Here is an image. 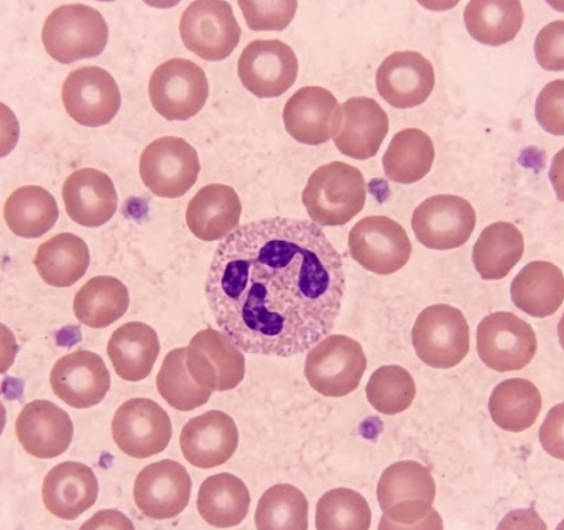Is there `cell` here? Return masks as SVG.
<instances>
[{
	"instance_id": "cell-1",
	"label": "cell",
	"mask_w": 564,
	"mask_h": 530,
	"mask_svg": "<svg viewBox=\"0 0 564 530\" xmlns=\"http://www.w3.org/2000/svg\"><path fill=\"white\" fill-rule=\"evenodd\" d=\"M344 261L307 220L274 217L238 227L215 252L206 296L223 333L252 355H301L340 314Z\"/></svg>"
},
{
	"instance_id": "cell-2",
	"label": "cell",
	"mask_w": 564,
	"mask_h": 530,
	"mask_svg": "<svg viewBox=\"0 0 564 530\" xmlns=\"http://www.w3.org/2000/svg\"><path fill=\"white\" fill-rule=\"evenodd\" d=\"M378 501L383 515L381 526L392 528H425L433 517L436 483L426 467L416 461H400L380 476Z\"/></svg>"
},
{
	"instance_id": "cell-3",
	"label": "cell",
	"mask_w": 564,
	"mask_h": 530,
	"mask_svg": "<svg viewBox=\"0 0 564 530\" xmlns=\"http://www.w3.org/2000/svg\"><path fill=\"white\" fill-rule=\"evenodd\" d=\"M367 195L362 172L344 162H333L310 176L302 201L315 224L344 227L362 212Z\"/></svg>"
},
{
	"instance_id": "cell-4",
	"label": "cell",
	"mask_w": 564,
	"mask_h": 530,
	"mask_svg": "<svg viewBox=\"0 0 564 530\" xmlns=\"http://www.w3.org/2000/svg\"><path fill=\"white\" fill-rule=\"evenodd\" d=\"M104 15L84 4L55 9L44 22L42 42L48 55L61 64L101 55L108 43Z\"/></svg>"
},
{
	"instance_id": "cell-5",
	"label": "cell",
	"mask_w": 564,
	"mask_h": 530,
	"mask_svg": "<svg viewBox=\"0 0 564 530\" xmlns=\"http://www.w3.org/2000/svg\"><path fill=\"white\" fill-rule=\"evenodd\" d=\"M419 358L441 369L459 365L469 351V327L460 309L449 305L429 306L412 331Z\"/></svg>"
},
{
	"instance_id": "cell-6",
	"label": "cell",
	"mask_w": 564,
	"mask_h": 530,
	"mask_svg": "<svg viewBox=\"0 0 564 530\" xmlns=\"http://www.w3.org/2000/svg\"><path fill=\"white\" fill-rule=\"evenodd\" d=\"M155 112L169 121H187L198 114L209 98L206 73L186 58H172L158 66L149 82Z\"/></svg>"
},
{
	"instance_id": "cell-7",
	"label": "cell",
	"mask_w": 564,
	"mask_h": 530,
	"mask_svg": "<svg viewBox=\"0 0 564 530\" xmlns=\"http://www.w3.org/2000/svg\"><path fill=\"white\" fill-rule=\"evenodd\" d=\"M367 366L362 345L345 335H329L308 352L305 377L315 391L344 397L358 388Z\"/></svg>"
},
{
	"instance_id": "cell-8",
	"label": "cell",
	"mask_w": 564,
	"mask_h": 530,
	"mask_svg": "<svg viewBox=\"0 0 564 530\" xmlns=\"http://www.w3.org/2000/svg\"><path fill=\"white\" fill-rule=\"evenodd\" d=\"M178 31L186 48L209 62L227 59L241 37L232 7L224 0L193 2L183 13Z\"/></svg>"
},
{
	"instance_id": "cell-9",
	"label": "cell",
	"mask_w": 564,
	"mask_h": 530,
	"mask_svg": "<svg viewBox=\"0 0 564 530\" xmlns=\"http://www.w3.org/2000/svg\"><path fill=\"white\" fill-rule=\"evenodd\" d=\"M200 164L196 150L185 140L162 137L142 153L140 174L144 186L155 196L178 198L196 184Z\"/></svg>"
},
{
	"instance_id": "cell-10",
	"label": "cell",
	"mask_w": 564,
	"mask_h": 530,
	"mask_svg": "<svg viewBox=\"0 0 564 530\" xmlns=\"http://www.w3.org/2000/svg\"><path fill=\"white\" fill-rule=\"evenodd\" d=\"M352 258L376 275L387 276L401 270L412 255L405 230L386 216H370L358 222L349 233Z\"/></svg>"
},
{
	"instance_id": "cell-11",
	"label": "cell",
	"mask_w": 564,
	"mask_h": 530,
	"mask_svg": "<svg viewBox=\"0 0 564 530\" xmlns=\"http://www.w3.org/2000/svg\"><path fill=\"white\" fill-rule=\"evenodd\" d=\"M300 63L281 40H256L242 51L238 75L248 92L260 99L279 98L295 85Z\"/></svg>"
},
{
	"instance_id": "cell-12",
	"label": "cell",
	"mask_w": 564,
	"mask_h": 530,
	"mask_svg": "<svg viewBox=\"0 0 564 530\" xmlns=\"http://www.w3.org/2000/svg\"><path fill=\"white\" fill-rule=\"evenodd\" d=\"M477 225V213L465 198L435 195L414 211L412 227L421 244L434 251L462 247Z\"/></svg>"
},
{
	"instance_id": "cell-13",
	"label": "cell",
	"mask_w": 564,
	"mask_h": 530,
	"mask_svg": "<svg viewBox=\"0 0 564 530\" xmlns=\"http://www.w3.org/2000/svg\"><path fill=\"white\" fill-rule=\"evenodd\" d=\"M62 100L67 115L88 128L110 123L122 103L117 80L99 66L70 73L63 84Z\"/></svg>"
},
{
	"instance_id": "cell-14",
	"label": "cell",
	"mask_w": 564,
	"mask_h": 530,
	"mask_svg": "<svg viewBox=\"0 0 564 530\" xmlns=\"http://www.w3.org/2000/svg\"><path fill=\"white\" fill-rule=\"evenodd\" d=\"M477 344L485 365L501 373L523 369L538 350L533 328L509 312H496L485 318L478 328Z\"/></svg>"
},
{
	"instance_id": "cell-15",
	"label": "cell",
	"mask_w": 564,
	"mask_h": 530,
	"mask_svg": "<svg viewBox=\"0 0 564 530\" xmlns=\"http://www.w3.org/2000/svg\"><path fill=\"white\" fill-rule=\"evenodd\" d=\"M112 438L126 455L148 459L164 452L173 434L169 413L150 399H131L117 411Z\"/></svg>"
},
{
	"instance_id": "cell-16",
	"label": "cell",
	"mask_w": 564,
	"mask_h": 530,
	"mask_svg": "<svg viewBox=\"0 0 564 530\" xmlns=\"http://www.w3.org/2000/svg\"><path fill=\"white\" fill-rule=\"evenodd\" d=\"M186 364L194 382L213 393L232 390L245 378L242 352L227 335L213 328L200 330L193 338Z\"/></svg>"
},
{
	"instance_id": "cell-17",
	"label": "cell",
	"mask_w": 564,
	"mask_h": 530,
	"mask_svg": "<svg viewBox=\"0 0 564 530\" xmlns=\"http://www.w3.org/2000/svg\"><path fill=\"white\" fill-rule=\"evenodd\" d=\"M192 487V478L183 465L163 460L139 474L133 485V499L145 517L169 520L186 510Z\"/></svg>"
},
{
	"instance_id": "cell-18",
	"label": "cell",
	"mask_w": 564,
	"mask_h": 530,
	"mask_svg": "<svg viewBox=\"0 0 564 530\" xmlns=\"http://www.w3.org/2000/svg\"><path fill=\"white\" fill-rule=\"evenodd\" d=\"M379 96L398 109H411L432 96L434 65L416 52H397L382 60L376 76Z\"/></svg>"
},
{
	"instance_id": "cell-19",
	"label": "cell",
	"mask_w": 564,
	"mask_h": 530,
	"mask_svg": "<svg viewBox=\"0 0 564 530\" xmlns=\"http://www.w3.org/2000/svg\"><path fill=\"white\" fill-rule=\"evenodd\" d=\"M283 121L293 140L318 146L337 134L341 123V106L324 87H303L286 101Z\"/></svg>"
},
{
	"instance_id": "cell-20",
	"label": "cell",
	"mask_w": 564,
	"mask_h": 530,
	"mask_svg": "<svg viewBox=\"0 0 564 530\" xmlns=\"http://www.w3.org/2000/svg\"><path fill=\"white\" fill-rule=\"evenodd\" d=\"M54 394L67 406L88 409L99 405L110 388V374L97 353L80 350L58 360L51 373Z\"/></svg>"
},
{
	"instance_id": "cell-21",
	"label": "cell",
	"mask_w": 564,
	"mask_h": 530,
	"mask_svg": "<svg viewBox=\"0 0 564 530\" xmlns=\"http://www.w3.org/2000/svg\"><path fill=\"white\" fill-rule=\"evenodd\" d=\"M239 432L234 418L219 410L194 417L180 435V448L192 466L212 470L225 465L236 453Z\"/></svg>"
},
{
	"instance_id": "cell-22",
	"label": "cell",
	"mask_w": 564,
	"mask_h": 530,
	"mask_svg": "<svg viewBox=\"0 0 564 530\" xmlns=\"http://www.w3.org/2000/svg\"><path fill=\"white\" fill-rule=\"evenodd\" d=\"M20 445L36 459H54L70 448L74 424L69 413L47 400L25 406L17 418Z\"/></svg>"
},
{
	"instance_id": "cell-23",
	"label": "cell",
	"mask_w": 564,
	"mask_h": 530,
	"mask_svg": "<svg viewBox=\"0 0 564 530\" xmlns=\"http://www.w3.org/2000/svg\"><path fill=\"white\" fill-rule=\"evenodd\" d=\"M389 131V115L376 100L350 98L341 106V123L333 141L345 156L368 161L376 156Z\"/></svg>"
},
{
	"instance_id": "cell-24",
	"label": "cell",
	"mask_w": 564,
	"mask_h": 530,
	"mask_svg": "<svg viewBox=\"0 0 564 530\" xmlns=\"http://www.w3.org/2000/svg\"><path fill=\"white\" fill-rule=\"evenodd\" d=\"M63 201L73 222L96 229L115 217L119 197L115 183L106 173L96 168H82L65 180Z\"/></svg>"
},
{
	"instance_id": "cell-25",
	"label": "cell",
	"mask_w": 564,
	"mask_h": 530,
	"mask_svg": "<svg viewBox=\"0 0 564 530\" xmlns=\"http://www.w3.org/2000/svg\"><path fill=\"white\" fill-rule=\"evenodd\" d=\"M99 483L95 472L79 462L55 466L42 485L46 509L62 520H76L96 504Z\"/></svg>"
},
{
	"instance_id": "cell-26",
	"label": "cell",
	"mask_w": 564,
	"mask_h": 530,
	"mask_svg": "<svg viewBox=\"0 0 564 530\" xmlns=\"http://www.w3.org/2000/svg\"><path fill=\"white\" fill-rule=\"evenodd\" d=\"M241 212L240 198L232 187L209 185L193 197L186 220L197 239L212 242L231 234L239 227Z\"/></svg>"
},
{
	"instance_id": "cell-27",
	"label": "cell",
	"mask_w": 564,
	"mask_h": 530,
	"mask_svg": "<svg viewBox=\"0 0 564 530\" xmlns=\"http://www.w3.org/2000/svg\"><path fill=\"white\" fill-rule=\"evenodd\" d=\"M107 352L119 377L139 383L149 377L161 352L155 330L143 322H129L112 333Z\"/></svg>"
},
{
	"instance_id": "cell-28",
	"label": "cell",
	"mask_w": 564,
	"mask_h": 530,
	"mask_svg": "<svg viewBox=\"0 0 564 530\" xmlns=\"http://www.w3.org/2000/svg\"><path fill=\"white\" fill-rule=\"evenodd\" d=\"M511 299L527 314L544 319L555 314L564 300V277L555 264L534 261L512 280Z\"/></svg>"
},
{
	"instance_id": "cell-29",
	"label": "cell",
	"mask_w": 564,
	"mask_h": 530,
	"mask_svg": "<svg viewBox=\"0 0 564 530\" xmlns=\"http://www.w3.org/2000/svg\"><path fill=\"white\" fill-rule=\"evenodd\" d=\"M196 505L202 519L210 526L232 528L250 511L251 495L239 477L220 473L202 483Z\"/></svg>"
},
{
	"instance_id": "cell-30",
	"label": "cell",
	"mask_w": 564,
	"mask_h": 530,
	"mask_svg": "<svg viewBox=\"0 0 564 530\" xmlns=\"http://www.w3.org/2000/svg\"><path fill=\"white\" fill-rule=\"evenodd\" d=\"M464 21L474 40L500 47L521 32L524 10L518 0H471L465 8Z\"/></svg>"
},
{
	"instance_id": "cell-31",
	"label": "cell",
	"mask_w": 564,
	"mask_h": 530,
	"mask_svg": "<svg viewBox=\"0 0 564 530\" xmlns=\"http://www.w3.org/2000/svg\"><path fill=\"white\" fill-rule=\"evenodd\" d=\"M89 262L86 242L73 233H61L44 242L34 258L40 277L54 287L76 284L86 274Z\"/></svg>"
},
{
	"instance_id": "cell-32",
	"label": "cell",
	"mask_w": 564,
	"mask_h": 530,
	"mask_svg": "<svg viewBox=\"0 0 564 530\" xmlns=\"http://www.w3.org/2000/svg\"><path fill=\"white\" fill-rule=\"evenodd\" d=\"M435 156L431 136L420 129H403L392 139L383 154L382 167L391 181L412 185L431 173Z\"/></svg>"
},
{
	"instance_id": "cell-33",
	"label": "cell",
	"mask_w": 564,
	"mask_h": 530,
	"mask_svg": "<svg viewBox=\"0 0 564 530\" xmlns=\"http://www.w3.org/2000/svg\"><path fill=\"white\" fill-rule=\"evenodd\" d=\"M525 241L521 231L511 223H495L485 229L474 245L473 263L485 280L507 277L522 260Z\"/></svg>"
},
{
	"instance_id": "cell-34",
	"label": "cell",
	"mask_w": 564,
	"mask_h": 530,
	"mask_svg": "<svg viewBox=\"0 0 564 530\" xmlns=\"http://www.w3.org/2000/svg\"><path fill=\"white\" fill-rule=\"evenodd\" d=\"M59 216L55 197L40 186H24L13 191L4 207L10 231L20 238L37 239L48 233Z\"/></svg>"
},
{
	"instance_id": "cell-35",
	"label": "cell",
	"mask_w": 564,
	"mask_h": 530,
	"mask_svg": "<svg viewBox=\"0 0 564 530\" xmlns=\"http://www.w3.org/2000/svg\"><path fill=\"white\" fill-rule=\"evenodd\" d=\"M543 409V397L527 379H509L496 386L489 399V412L496 426L508 432L530 429Z\"/></svg>"
},
{
	"instance_id": "cell-36",
	"label": "cell",
	"mask_w": 564,
	"mask_h": 530,
	"mask_svg": "<svg viewBox=\"0 0 564 530\" xmlns=\"http://www.w3.org/2000/svg\"><path fill=\"white\" fill-rule=\"evenodd\" d=\"M128 287L118 278L98 276L89 279L77 292L74 300V312L83 324L104 329L128 311Z\"/></svg>"
},
{
	"instance_id": "cell-37",
	"label": "cell",
	"mask_w": 564,
	"mask_h": 530,
	"mask_svg": "<svg viewBox=\"0 0 564 530\" xmlns=\"http://www.w3.org/2000/svg\"><path fill=\"white\" fill-rule=\"evenodd\" d=\"M187 347L167 353L156 375V389L175 410L192 411L207 405L213 391L197 385L186 364Z\"/></svg>"
},
{
	"instance_id": "cell-38",
	"label": "cell",
	"mask_w": 564,
	"mask_h": 530,
	"mask_svg": "<svg viewBox=\"0 0 564 530\" xmlns=\"http://www.w3.org/2000/svg\"><path fill=\"white\" fill-rule=\"evenodd\" d=\"M259 530L308 529V501L291 484H278L268 489L259 500L256 514Z\"/></svg>"
},
{
	"instance_id": "cell-39",
	"label": "cell",
	"mask_w": 564,
	"mask_h": 530,
	"mask_svg": "<svg viewBox=\"0 0 564 530\" xmlns=\"http://www.w3.org/2000/svg\"><path fill=\"white\" fill-rule=\"evenodd\" d=\"M372 512L359 493L338 488L326 493L317 504L315 527L318 530H368Z\"/></svg>"
},
{
	"instance_id": "cell-40",
	"label": "cell",
	"mask_w": 564,
	"mask_h": 530,
	"mask_svg": "<svg viewBox=\"0 0 564 530\" xmlns=\"http://www.w3.org/2000/svg\"><path fill=\"white\" fill-rule=\"evenodd\" d=\"M369 404L378 412L393 416L408 410L416 396L412 374L398 365L378 368L366 388Z\"/></svg>"
},
{
	"instance_id": "cell-41",
	"label": "cell",
	"mask_w": 564,
	"mask_h": 530,
	"mask_svg": "<svg viewBox=\"0 0 564 530\" xmlns=\"http://www.w3.org/2000/svg\"><path fill=\"white\" fill-rule=\"evenodd\" d=\"M248 27L252 31H284L295 16L299 3L289 2H250L241 0L238 3Z\"/></svg>"
},
{
	"instance_id": "cell-42",
	"label": "cell",
	"mask_w": 564,
	"mask_h": 530,
	"mask_svg": "<svg viewBox=\"0 0 564 530\" xmlns=\"http://www.w3.org/2000/svg\"><path fill=\"white\" fill-rule=\"evenodd\" d=\"M563 79L547 84L540 92L535 102V118L538 123L550 134L563 136Z\"/></svg>"
},
{
	"instance_id": "cell-43",
	"label": "cell",
	"mask_w": 564,
	"mask_h": 530,
	"mask_svg": "<svg viewBox=\"0 0 564 530\" xmlns=\"http://www.w3.org/2000/svg\"><path fill=\"white\" fill-rule=\"evenodd\" d=\"M563 20H556L539 32L534 43V53L541 68L547 71H563Z\"/></svg>"
},
{
	"instance_id": "cell-44",
	"label": "cell",
	"mask_w": 564,
	"mask_h": 530,
	"mask_svg": "<svg viewBox=\"0 0 564 530\" xmlns=\"http://www.w3.org/2000/svg\"><path fill=\"white\" fill-rule=\"evenodd\" d=\"M107 523L112 528H121L118 526L121 525L123 529H133L132 523L122 514L116 511L99 512L82 528H106Z\"/></svg>"
}]
</instances>
